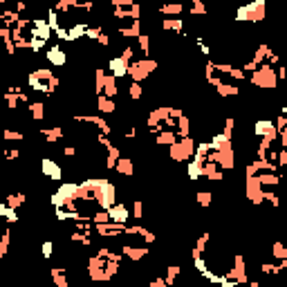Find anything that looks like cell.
<instances>
[{"mask_svg":"<svg viewBox=\"0 0 287 287\" xmlns=\"http://www.w3.org/2000/svg\"><path fill=\"white\" fill-rule=\"evenodd\" d=\"M186 178L193 180V182L202 180V178H204V162H200V160H195V157H191V162L186 164Z\"/></svg>","mask_w":287,"mask_h":287,"instance_id":"8","label":"cell"},{"mask_svg":"<svg viewBox=\"0 0 287 287\" xmlns=\"http://www.w3.org/2000/svg\"><path fill=\"white\" fill-rule=\"evenodd\" d=\"M30 114L38 121H43L45 119V103L43 101H36V103H30Z\"/></svg>","mask_w":287,"mask_h":287,"instance_id":"14","label":"cell"},{"mask_svg":"<svg viewBox=\"0 0 287 287\" xmlns=\"http://www.w3.org/2000/svg\"><path fill=\"white\" fill-rule=\"evenodd\" d=\"M162 30L182 34V30H184V21H182V18H164V21H162Z\"/></svg>","mask_w":287,"mask_h":287,"instance_id":"12","label":"cell"},{"mask_svg":"<svg viewBox=\"0 0 287 287\" xmlns=\"http://www.w3.org/2000/svg\"><path fill=\"white\" fill-rule=\"evenodd\" d=\"M45 59L50 61L54 68H65V65H68V52H65L61 45H52L50 50H47Z\"/></svg>","mask_w":287,"mask_h":287,"instance_id":"7","label":"cell"},{"mask_svg":"<svg viewBox=\"0 0 287 287\" xmlns=\"http://www.w3.org/2000/svg\"><path fill=\"white\" fill-rule=\"evenodd\" d=\"M128 97H130L132 101H139V99L144 97V88H141V83H137V81H132V83H130V88H128Z\"/></svg>","mask_w":287,"mask_h":287,"instance_id":"16","label":"cell"},{"mask_svg":"<svg viewBox=\"0 0 287 287\" xmlns=\"http://www.w3.org/2000/svg\"><path fill=\"white\" fill-rule=\"evenodd\" d=\"M128 65H130V61H126L123 56H110L108 59L110 76H114V79H126L128 76Z\"/></svg>","mask_w":287,"mask_h":287,"instance_id":"4","label":"cell"},{"mask_svg":"<svg viewBox=\"0 0 287 287\" xmlns=\"http://www.w3.org/2000/svg\"><path fill=\"white\" fill-rule=\"evenodd\" d=\"M193 16H207V5L204 0H191V9H189Z\"/></svg>","mask_w":287,"mask_h":287,"instance_id":"15","label":"cell"},{"mask_svg":"<svg viewBox=\"0 0 287 287\" xmlns=\"http://www.w3.org/2000/svg\"><path fill=\"white\" fill-rule=\"evenodd\" d=\"M195 198H198V204H202V207H209V204H211V198H213V195L209 193V191H198V195H195Z\"/></svg>","mask_w":287,"mask_h":287,"instance_id":"19","label":"cell"},{"mask_svg":"<svg viewBox=\"0 0 287 287\" xmlns=\"http://www.w3.org/2000/svg\"><path fill=\"white\" fill-rule=\"evenodd\" d=\"M41 173H43V178L56 182V184L63 182V166L56 160H52V157H43L41 160Z\"/></svg>","mask_w":287,"mask_h":287,"instance_id":"3","label":"cell"},{"mask_svg":"<svg viewBox=\"0 0 287 287\" xmlns=\"http://www.w3.org/2000/svg\"><path fill=\"white\" fill-rule=\"evenodd\" d=\"M251 83L256 85V88H262V90H274L276 85H278V76H276V70L271 68L269 63L258 65V68L251 72Z\"/></svg>","mask_w":287,"mask_h":287,"instance_id":"1","label":"cell"},{"mask_svg":"<svg viewBox=\"0 0 287 287\" xmlns=\"http://www.w3.org/2000/svg\"><path fill=\"white\" fill-rule=\"evenodd\" d=\"M119 79H114V76L106 74V81H103V88H101V94H106L108 99H114L119 94V85H117Z\"/></svg>","mask_w":287,"mask_h":287,"instance_id":"10","label":"cell"},{"mask_svg":"<svg viewBox=\"0 0 287 287\" xmlns=\"http://www.w3.org/2000/svg\"><path fill=\"white\" fill-rule=\"evenodd\" d=\"M182 12H184L182 0H178V3H169V5H160V14H164V16H180Z\"/></svg>","mask_w":287,"mask_h":287,"instance_id":"13","label":"cell"},{"mask_svg":"<svg viewBox=\"0 0 287 287\" xmlns=\"http://www.w3.org/2000/svg\"><path fill=\"white\" fill-rule=\"evenodd\" d=\"M253 137H269V139H278V132H276V126L271 119H258L253 123Z\"/></svg>","mask_w":287,"mask_h":287,"instance_id":"5","label":"cell"},{"mask_svg":"<svg viewBox=\"0 0 287 287\" xmlns=\"http://www.w3.org/2000/svg\"><path fill=\"white\" fill-rule=\"evenodd\" d=\"M41 253H43V258H52L54 256V240H45L43 242V247H41Z\"/></svg>","mask_w":287,"mask_h":287,"instance_id":"18","label":"cell"},{"mask_svg":"<svg viewBox=\"0 0 287 287\" xmlns=\"http://www.w3.org/2000/svg\"><path fill=\"white\" fill-rule=\"evenodd\" d=\"M195 151V141L191 137H178L173 144L169 146V155L173 162H186L193 157Z\"/></svg>","mask_w":287,"mask_h":287,"instance_id":"2","label":"cell"},{"mask_svg":"<svg viewBox=\"0 0 287 287\" xmlns=\"http://www.w3.org/2000/svg\"><path fill=\"white\" fill-rule=\"evenodd\" d=\"M106 211H108V218L112 220V222H117V224H126L128 218H130V209H128L126 204H121V202H114L112 207L106 209Z\"/></svg>","mask_w":287,"mask_h":287,"instance_id":"6","label":"cell"},{"mask_svg":"<svg viewBox=\"0 0 287 287\" xmlns=\"http://www.w3.org/2000/svg\"><path fill=\"white\" fill-rule=\"evenodd\" d=\"M114 171L119 175H126V178H132L135 175V164H132L130 157H119L117 164H114Z\"/></svg>","mask_w":287,"mask_h":287,"instance_id":"9","label":"cell"},{"mask_svg":"<svg viewBox=\"0 0 287 287\" xmlns=\"http://www.w3.org/2000/svg\"><path fill=\"white\" fill-rule=\"evenodd\" d=\"M63 155H65V157H74V155H76V148H74V146H65V148H63Z\"/></svg>","mask_w":287,"mask_h":287,"instance_id":"20","label":"cell"},{"mask_svg":"<svg viewBox=\"0 0 287 287\" xmlns=\"http://www.w3.org/2000/svg\"><path fill=\"white\" fill-rule=\"evenodd\" d=\"M271 256H276L278 260H287V251H285V245L283 242H274V247H271Z\"/></svg>","mask_w":287,"mask_h":287,"instance_id":"17","label":"cell"},{"mask_svg":"<svg viewBox=\"0 0 287 287\" xmlns=\"http://www.w3.org/2000/svg\"><path fill=\"white\" fill-rule=\"evenodd\" d=\"M97 110L101 114H112L114 110H117V103H114V99H108L106 94H99L97 97Z\"/></svg>","mask_w":287,"mask_h":287,"instance_id":"11","label":"cell"}]
</instances>
